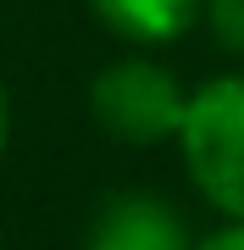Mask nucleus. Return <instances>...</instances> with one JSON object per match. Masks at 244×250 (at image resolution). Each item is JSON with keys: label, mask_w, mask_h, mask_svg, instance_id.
Masks as SVG:
<instances>
[{"label": "nucleus", "mask_w": 244, "mask_h": 250, "mask_svg": "<svg viewBox=\"0 0 244 250\" xmlns=\"http://www.w3.org/2000/svg\"><path fill=\"white\" fill-rule=\"evenodd\" d=\"M6 150H11V95L0 83V161H6Z\"/></svg>", "instance_id": "0eeeda50"}, {"label": "nucleus", "mask_w": 244, "mask_h": 250, "mask_svg": "<svg viewBox=\"0 0 244 250\" xmlns=\"http://www.w3.org/2000/svg\"><path fill=\"white\" fill-rule=\"evenodd\" d=\"M194 250H244V223H227L222 217V228H211L206 239H194Z\"/></svg>", "instance_id": "423d86ee"}, {"label": "nucleus", "mask_w": 244, "mask_h": 250, "mask_svg": "<svg viewBox=\"0 0 244 250\" xmlns=\"http://www.w3.org/2000/svg\"><path fill=\"white\" fill-rule=\"evenodd\" d=\"M200 22H206V34L217 39V50L244 67V0H206V17Z\"/></svg>", "instance_id": "39448f33"}, {"label": "nucleus", "mask_w": 244, "mask_h": 250, "mask_svg": "<svg viewBox=\"0 0 244 250\" xmlns=\"http://www.w3.org/2000/svg\"><path fill=\"white\" fill-rule=\"evenodd\" d=\"M89 111L100 123V134H111L117 145H178L183 111H189V89L178 83V72L161 67L155 56H117L94 72L89 83Z\"/></svg>", "instance_id": "f03ea898"}, {"label": "nucleus", "mask_w": 244, "mask_h": 250, "mask_svg": "<svg viewBox=\"0 0 244 250\" xmlns=\"http://www.w3.org/2000/svg\"><path fill=\"white\" fill-rule=\"evenodd\" d=\"M89 11L122 45L155 50V45H172V39L189 34L206 17V0H89Z\"/></svg>", "instance_id": "20e7f679"}, {"label": "nucleus", "mask_w": 244, "mask_h": 250, "mask_svg": "<svg viewBox=\"0 0 244 250\" xmlns=\"http://www.w3.org/2000/svg\"><path fill=\"white\" fill-rule=\"evenodd\" d=\"M83 250H194L183 211L155 189H117L94 211Z\"/></svg>", "instance_id": "7ed1b4c3"}, {"label": "nucleus", "mask_w": 244, "mask_h": 250, "mask_svg": "<svg viewBox=\"0 0 244 250\" xmlns=\"http://www.w3.org/2000/svg\"><path fill=\"white\" fill-rule=\"evenodd\" d=\"M178 156L194 195L227 223H244V67L189 89Z\"/></svg>", "instance_id": "f257e3e1"}]
</instances>
